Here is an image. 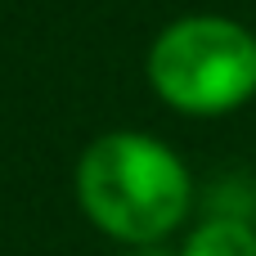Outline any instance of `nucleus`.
Masks as SVG:
<instances>
[{"label":"nucleus","mask_w":256,"mask_h":256,"mask_svg":"<svg viewBox=\"0 0 256 256\" xmlns=\"http://www.w3.org/2000/svg\"><path fill=\"white\" fill-rule=\"evenodd\" d=\"M144 256H162V252H144Z\"/></svg>","instance_id":"nucleus-4"},{"label":"nucleus","mask_w":256,"mask_h":256,"mask_svg":"<svg viewBox=\"0 0 256 256\" xmlns=\"http://www.w3.org/2000/svg\"><path fill=\"white\" fill-rule=\"evenodd\" d=\"M180 256H256V225L248 216H207L184 238Z\"/></svg>","instance_id":"nucleus-3"},{"label":"nucleus","mask_w":256,"mask_h":256,"mask_svg":"<svg viewBox=\"0 0 256 256\" xmlns=\"http://www.w3.org/2000/svg\"><path fill=\"white\" fill-rule=\"evenodd\" d=\"M148 81L176 112H234L256 94V36L220 14L176 18L148 50Z\"/></svg>","instance_id":"nucleus-2"},{"label":"nucleus","mask_w":256,"mask_h":256,"mask_svg":"<svg viewBox=\"0 0 256 256\" xmlns=\"http://www.w3.org/2000/svg\"><path fill=\"white\" fill-rule=\"evenodd\" d=\"M189 171L184 162L153 135L112 130L99 135L76 162V198L81 212L122 243L153 248L162 243L189 212Z\"/></svg>","instance_id":"nucleus-1"}]
</instances>
